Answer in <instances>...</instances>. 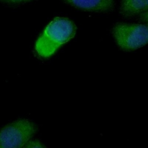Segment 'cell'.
<instances>
[{
	"label": "cell",
	"instance_id": "cell-1",
	"mask_svg": "<svg viewBox=\"0 0 148 148\" xmlns=\"http://www.w3.org/2000/svg\"><path fill=\"white\" fill-rule=\"evenodd\" d=\"M76 27L69 19L54 18L45 28L37 39L35 49L42 58H49L63 45L73 38Z\"/></svg>",
	"mask_w": 148,
	"mask_h": 148
},
{
	"label": "cell",
	"instance_id": "cell-2",
	"mask_svg": "<svg viewBox=\"0 0 148 148\" xmlns=\"http://www.w3.org/2000/svg\"><path fill=\"white\" fill-rule=\"evenodd\" d=\"M113 35L121 49L132 51L148 43V24L117 23L113 28Z\"/></svg>",
	"mask_w": 148,
	"mask_h": 148
},
{
	"label": "cell",
	"instance_id": "cell-3",
	"mask_svg": "<svg viewBox=\"0 0 148 148\" xmlns=\"http://www.w3.org/2000/svg\"><path fill=\"white\" fill-rule=\"evenodd\" d=\"M36 131L35 125L28 120L13 122L0 131V148L24 147Z\"/></svg>",
	"mask_w": 148,
	"mask_h": 148
},
{
	"label": "cell",
	"instance_id": "cell-4",
	"mask_svg": "<svg viewBox=\"0 0 148 148\" xmlns=\"http://www.w3.org/2000/svg\"><path fill=\"white\" fill-rule=\"evenodd\" d=\"M77 8L92 12H108L114 6L113 0H63Z\"/></svg>",
	"mask_w": 148,
	"mask_h": 148
},
{
	"label": "cell",
	"instance_id": "cell-5",
	"mask_svg": "<svg viewBox=\"0 0 148 148\" xmlns=\"http://www.w3.org/2000/svg\"><path fill=\"white\" fill-rule=\"evenodd\" d=\"M148 10V0H121L120 13L131 17Z\"/></svg>",
	"mask_w": 148,
	"mask_h": 148
},
{
	"label": "cell",
	"instance_id": "cell-6",
	"mask_svg": "<svg viewBox=\"0 0 148 148\" xmlns=\"http://www.w3.org/2000/svg\"><path fill=\"white\" fill-rule=\"evenodd\" d=\"M25 147H29V148H41L44 147L45 146L43 145L38 140H29L24 146Z\"/></svg>",
	"mask_w": 148,
	"mask_h": 148
},
{
	"label": "cell",
	"instance_id": "cell-7",
	"mask_svg": "<svg viewBox=\"0 0 148 148\" xmlns=\"http://www.w3.org/2000/svg\"><path fill=\"white\" fill-rule=\"evenodd\" d=\"M2 2L8 3H13V4H16V3H24V2H27L34 0H0Z\"/></svg>",
	"mask_w": 148,
	"mask_h": 148
},
{
	"label": "cell",
	"instance_id": "cell-8",
	"mask_svg": "<svg viewBox=\"0 0 148 148\" xmlns=\"http://www.w3.org/2000/svg\"><path fill=\"white\" fill-rule=\"evenodd\" d=\"M139 17L142 21L148 23V10L141 13Z\"/></svg>",
	"mask_w": 148,
	"mask_h": 148
}]
</instances>
